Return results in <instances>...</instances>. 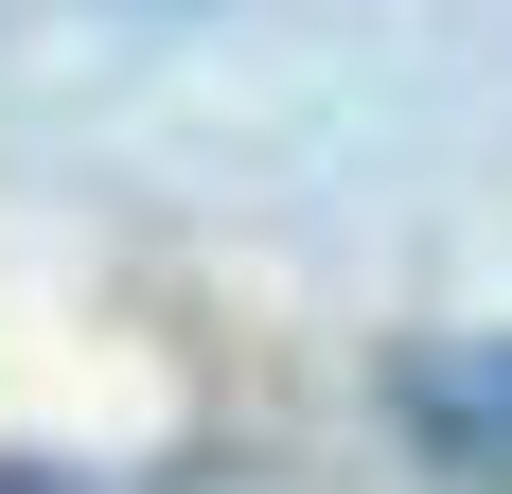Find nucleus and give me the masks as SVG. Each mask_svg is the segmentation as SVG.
<instances>
[{
    "mask_svg": "<svg viewBox=\"0 0 512 494\" xmlns=\"http://www.w3.org/2000/svg\"><path fill=\"white\" fill-rule=\"evenodd\" d=\"M0 494H53V477H0Z\"/></svg>",
    "mask_w": 512,
    "mask_h": 494,
    "instance_id": "2",
    "label": "nucleus"
},
{
    "mask_svg": "<svg viewBox=\"0 0 512 494\" xmlns=\"http://www.w3.org/2000/svg\"><path fill=\"white\" fill-rule=\"evenodd\" d=\"M389 424H407L424 477L512 494V336H407L389 353Z\"/></svg>",
    "mask_w": 512,
    "mask_h": 494,
    "instance_id": "1",
    "label": "nucleus"
}]
</instances>
